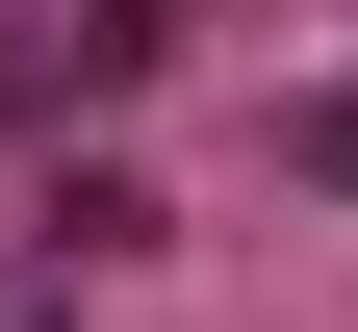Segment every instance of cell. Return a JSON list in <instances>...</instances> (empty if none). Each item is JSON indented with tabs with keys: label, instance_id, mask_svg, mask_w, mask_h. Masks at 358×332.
I'll list each match as a JSON object with an SVG mask.
<instances>
[{
	"label": "cell",
	"instance_id": "2",
	"mask_svg": "<svg viewBox=\"0 0 358 332\" xmlns=\"http://www.w3.org/2000/svg\"><path fill=\"white\" fill-rule=\"evenodd\" d=\"M0 332H77V281H52V256H0Z\"/></svg>",
	"mask_w": 358,
	"mask_h": 332
},
{
	"label": "cell",
	"instance_id": "1",
	"mask_svg": "<svg viewBox=\"0 0 358 332\" xmlns=\"http://www.w3.org/2000/svg\"><path fill=\"white\" fill-rule=\"evenodd\" d=\"M282 179H333V205H358V77H333V103H282Z\"/></svg>",
	"mask_w": 358,
	"mask_h": 332
}]
</instances>
